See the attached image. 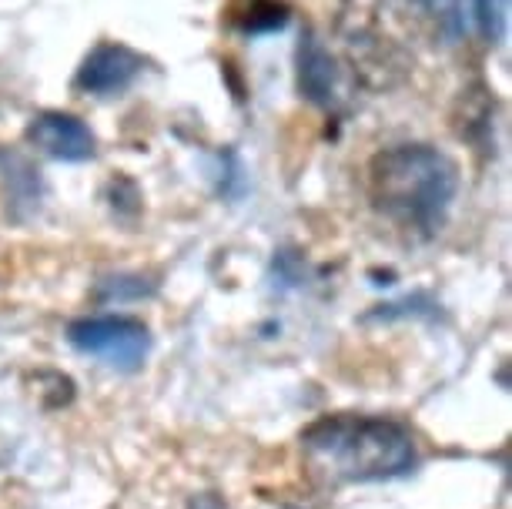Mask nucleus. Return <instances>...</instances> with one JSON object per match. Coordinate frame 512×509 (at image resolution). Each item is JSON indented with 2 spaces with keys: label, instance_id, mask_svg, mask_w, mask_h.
<instances>
[{
  "label": "nucleus",
  "instance_id": "nucleus-1",
  "mask_svg": "<svg viewBox=\"0 0 512 509\" xmlns=\"http://www.w3.org/2000/svg\"><path fill=\"white\" fill-rule=\"evenodd\" d=\"M372 201L385 218L409 232L442 228L459 191V168L432 144H395L369 165Z\"/></svg>",
  "mask_w": 512,
  "mask_h": 509
},
{
  "label": "nucleus",
  "instance_id": "nucleus-2",
  "mask_svg": "<svg viewBox=\"0 0 512 509\" xmlns=\"http://www.w3.org/2000/svg\"><path fill=\"white\" fill-rule=\"evenodd\" d=\"M305 453L338 479L372 483L395 479L415 466V436L402 422L338 412L312 422L302 436Z\"/></svg>",
  "mask_w": 512,
  "mask_h": 509
},
{
  "label": "nucleus",
  "instance_id": "nucleus-3",
  "mask_svg": "<svg viewBox=\"0 0 512 509\" xmlns=\"http://www.w3.org/2000/svg\"><path fill=\"white\" fill-rule=\"evenodd\" d=\"M67 339L77 352L104 359L114 369L134 372L151 352L148 325L131 319V315H94V319H77L67 329Z\"/></svg>",
  "mask_w": 512,
  "mask_h": 509
},
{
  "label": "nucleus",
  "instance_id": "nucleus-4",
  "mask_svg": "<svg viewBox=\"0 0 512 509\" xmlns=\"http://www.w3.org/2000/svg\"><path fill=\"white\" fill-rule=\"evenodd\" d=\"M27 141H31L37 151H44L47 158H57V161H88L94 158V148H98L94 131L88 124L64 111L37 114L31 121V128H27Z\"/></svg>",
  "mask_w": 512,
  "mask_h": 509
},
{
  "label": "nucleus",
  "instance_id": "nucleus-5",
  "mask_svg": "<svg viewBox=\"0 0 512 509\" xmlns=\"http://www.w3.org/2000/svg\"><path fill=\"white\" fill-rule=\"evenodd\" d=\"M141 54H134L124 44H101L84 57L77 71V88L88 94H118L141 74Z\"/></svg>",
  "mask_w": 512,
  "mask_h": 509
},
{
  "label": "nucleus",
  "instance_id": "nucleus-6",
  "mask_svg": "<svg viewBox=\"0 0 512 509\" xmlns=\"http://www.w3.org/2000/svg\"><path fill=\"white\" fill-rule=\"evenodd\" d=\"M429 14L456 37L496 41L502 31V0H422Z\"/></svg>",
  "mask_w": 512,
  "mask_h": 509
},
{
  "label": "nucleus",
  "instance_id": "nucleus-7",
  "mask_svg": "<svg viewBox=\"0 0 512 509\" xmlns=\"http://www.w3.org/2000/svg\"><path fill=\"white\" fill-rule=\"evenodd\" d=\"M298 88L315 104H328L335 91V64L312 34L298 44Z\"/></svg>",
  "mask_w": 512,
  "mask_h": 509
}]
</instances>
